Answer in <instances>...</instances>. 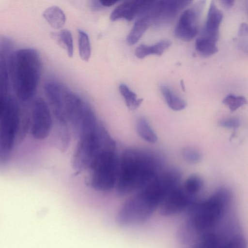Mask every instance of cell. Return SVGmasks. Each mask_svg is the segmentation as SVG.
Instances as JSON below:
<instances>
[{
  "instance_id": "5",
  "label": "cell",
  "mask_w": 248,
  "mask_h": 248,
  "mask_svg": "<svg viewBox=\"0 0 248 248\" xmlns=\"http://www.w3.org/2000/svg\"><path fill=\"white\" fill-rule=\"evenodd\" d=\"M78 141L74 153L72 164L78 172L88 169L95 155L112 138L97 122L83 125L78 135Z\"/></svg>"
},
{
  "instance_id": "2",
  "label": "cell",
  "mask_w": 248,
  "mask_h": 248,
  "mask_svg": "<svg viewBox=\"0 0 248 248\" xmlns=\"http://www.w3.org/2000/svg\"><path fill=\"white\" fill-rule=\"evenodd\" d=\"M10 80L17 97L22 101L31 98L40 78L42 63L38 52L32 48L11 52L8 59Z\"/></svg>"
},
{
  "instance_id": "16",
  "label": "cell",
  "mask_w": 248,
  "mask_h": 248,
  "mask_svg": "<svg viewBox=\"0 0 248 248\" xmlns=\"http://www.w3.org/2000/svg\"><path fill=\"white\" fill-rule=\"evenodd\" d=\"M151 25L152 21L148 15L143 16L137 18L126 37L127 44L129 45H133L136 44Z\"/></svg>"
},
{
  "instance_id": "20",
  "label": "cell",
  "mask_w": 248,
  "mask_h": 248,
  "mask_svg": "<svg viewBox=\"0 0 248 248\" xmlns=\"http://www.w3.org/2000/svg\"><path fill=\"white\" fill-rule=\"evenodd\" d=\"M52 38L58 44L64 49L70 58L72 57L74 52L73 41L71 32L67 29H62L58 32H52Z\"/></svg>"
},
{
  "instance_id": "14",
  "label": "cell",
  "mask_w": 248,
  "mask_h": 248,
  "mask_svg": "<svg viewBox=\"0 0 248 248\" xmlns=\"http://www.w3.org/2000/svg\"><path fill=\"white\" fill-rule=\"evenodd\" d=\"M153 2V0H141L125 1L113 10L110 15V19L116 21L125 19L131 21L146 15Z\"/></svg>"
},
{
  "instance_id": "7",
  "label": "cell",
  "mask_w": 248,
  "mask_h": 248,
  "mask_svg": "<svg viewBox=\"0 0 248 248\" xmlns=\"http://www.w3.org/2000/svg\"><path fill=\"white\" fill-rule=\"evenodd\" d=\"M222 18V12L212 1L205 25L195 43L196 49L202 56L210 57L217 52V43Z\"/></svg>"
},
{
  "instance_id": "25",
  "label": "cell",
  "mask_w": 248,
  "mask_h": 248,
  "mask_svg": "<svg viewBox=\"0 0 248 248\" xmlns=\"http://www.w3.org/2000/svg\"><path fill=\"white\" fill-rule=\"evenodd\" d=\"M222 102L232 112L245 105L247 101L244 96L229 94L224 97Z\"/></svg>"
},
{
  "instance_id": "12",
  "label": "cell",
  "mask_w": 248,
  "mask_h": 248,
  "mask_svg": "<svg viewBox=\"0 0 248 248\" xmlns=\"http://www.w3.org/2000/svg\"><path fill=\"white\" fill-rule=\"evenodd\" d=\"M44 90L49 105L59 125L67 126L64 112V100L69 90L66 86L53 80L46 82Z\"/></svg>"
},
{
  "instance_id": "4",
  "label": "cell",
  "mask_w": 248,
  "mask_h": 248,
  "mask_svg": "<svg viewBox=\"0 0 248 248\" xmlns=\"http://www.w3.org/2000/svg\"><path fill=\"white\" fill-rule=\"evenodd\" d=\"M116 149L112 139L100 148L90 165V184L97 191H109L116 184L119 159Z\"/></svg>"
},
{
  "instance_id": "3",
  "label": "cell",
  "mask_w": 248,
  "mask_h": 248,
  "mask_svg": "<svg viewBox=\"0 0 248 248\" xmlns=\"http://www.w3.org/2000/svg\"><path fill=\"white\" fill-rule=\"evenodd\" d=\"M183 248H247L243 226L239 223H220L194 236Z\"/></svg>"
},
{
  "instance_id": "6",
  "label": "cell",
  "mask_w": 248,
  "mask_h": 248,
  "mask_svg": "<svg viewBox=\"0 0 248 248\" xmlns=\"http://www.w3.org/2000/svg\"><path fill=\"white\" fill-rule=\"evenodd\" d=\"M20 124L19 106L9 96L0 119V163H6L10 158Z\"/></svg>"
},
{
  "instance_id": "28",
  "label": "cell",
  "mask_w": 248,
  "mask_h": 248,
  "mask_svg": "<svg viewBox=\"0 0 248 248\" xmlns=\"http://www.w3.org/2000/svg\"><path fill=\"white\" fill-rule=\"evenodd\" d=\"M118 1L116 0H99V2L101 5L105 6V7H109L111 6Z\"/></svg>"
},
{
  "instance_id": "15",
  "label": "cell",
  "mask_w": 248,
  "mask_h": 248,
  "mask_svg": "<svg viewBox=\"0 0 248 248\" xmlns=\"http://www.w3.org/2000/svg\"><path fill=\"white\" fill-rule=\"evenodd\" d=\"M10 42L4 39L0 43V119L4 111L8 95L9 75L8 59L11 54Z\"/></svg>"
},
{
  "instance_id": "1",
  "label": "cell",
  "mask_w": 248,
  "mask_h": 248,
  "mask_svg": "<svg viewBox=\"0 0 248 248\" xmlns=\"http://www.w3.org/2000/svg\"><path fill=\"white\" fill-rule=\"evenodd\" d=\"M159 158L148 151L136 148L125 150L119 159L117 192L124 196L138 192L158 173Z\"/></svg>"
},
{
  "instance_id": "26",
  "label": "cell",
  "mask_w": 248,
  "mask_h": 248,
  "mask_svg": "<svg viewBox=\"0 0 248 248\" xmlns=\"http://www.w3.org/2000/svg\"><path fill=\"white\" fill-rule=\"evenodd\" d=\"M184 159L191 164L197 163L201 160L202 155L200 151L193 148L187 147L184 149L182 152Z\"/></svg>"
},
{
  "instance_id": "11",
  "label": "cell",
  "mask_w": 248,
  "mask_h": 248,
  "mask_svg": "<svg viewBox=\"0 0 248 248\" xmlns=\"http://www.w3.org/2000/svg\"><path fill=\"white\" fill-rule=\"evenodd\" d=\"M195 200V198L189 195L183 186H178L167 195L158 212L165 217L182 216Z\"/></svg>"
},
{
  "instance_id": "30",
  "label": "cell",
  "mask_w": 248,
  "mask_h": 248,
  "mask_svg": "<svg viewBox=\"0 0 248 248\" xmlns=\"http://www.w3.org/2000/svg\"><path fill=\"white\" fill-rule=\"evenodd\" d=\"M181 84L182 88H183V89L184 90H185V88H184V85L183 81H181Z\"/></svg>"
},
{
  "instance_id": "19",
  "label": "cell",
  "mask_w": 248,
  "mask_h": 248,
  "mask_svg": "<svg viewBox=\"0 0 248 248\" xmlns=\"http://www.w3.org/2000/svg\"><path fill=\"white\" fill-rule=\"evenodd\" d=\"M160 90L168 106L171 109L178 111L186 108V103L185 101L175 94L169 87L162 85L160 86Z\"/></svg>"
},
{
  "instance_id": "27",
  "label": "cell",
  "mask_w": 248,
  "mask_h": 248,
  "mask_svg": "<svg viewBox=\"0 0 248 248\" xmlns=\"http://www.w3.org/2000/svg\"><path fill=\"white\" fill-rule=\"evenodd\" d=\"M241 124L240 120L237 118H228L221 120L219 125L227 128H236Z\"/></svg>"
},
{
  "instance_id": "21",
  "label": "cell",
  "mask_w": 248,
  "mask_h": 248,
  "mask_svg": "<svg viewBox=\"0 0 248 248\" xmlns=\"http://www.w3.org/2000/svg\"><path fill=\"white\" fill-rule=\"evenodd\" d=\"M136 130L138 135L144 140L155 143L157 137L148 121L143 117L139 118L136 122Z\"/></svg>"
},
{
  "instance_id": "24",
  "label": "cell",
  "mask_w": 248,
  "mask_h": 248,
  "mask_svg": "<svg viewBox=\"0 0 248 248\" xmlns=\"http://www.w3.org/2000/svg\"><path fill=\"white\" fill-rule=\"evenodd\" d=\"M78 33V49L79 53L81 59L88 62L91 54V48L88 35L84 31L79 30Z\"/></svg>"
},
{
  "instance_id": "10",
  "label": "cell",
  "mask_w": 248,
  "mask_h": 248,
  "mask_svg": "<svg viewBox=\"0 0 248 248\" xmlns=\"http://www.w3.org/2000/svg\"><path fill=\"white\" fill-rule=\"evenodd\" d=\"M204 4V1L197 2L182 13L174 30L177 38L189 41L197 35Z\"/></svg>"
},
{
  "instance_id": "13",
  "label": "cell",
  "mask_w": 248,
  "mask_h": 248,
  "mask_svg": "<svg viewBox=\"0 0 248 248\" xmlns=\"http://www.w3.org/2000/svg\"><path fill=\"white\" fill-rule=\"evenodd\" d=\"M90 106L78 95L69 90L64 97V112L66 121L77 135L84 114Z\"/></svg>"
},
{
  "instance_id": "18",
  "label": "cell",
  "mask_w": 248,
  "mask_h": 248,
  "mask_svg": "<svg viewBox=\"0 0 248 248\" xmlns=\"http://www.w3.org/2000/svg\"><path fill=\"white\" fill-rule=\"evenodd\" d=\"M43 16L54 29H60L62 28L66 21L64 13L57 6H52L47 8L43 12Z\"/></svg>"
},
{
  "instance_id": "22",
  "label": "cell",
  "mask_w": 248,
  "mask_h": 248,
  "mask_svg": "<svg viewBox=\"0 0 248 248\" xmlns=\"http://www.w3.org/2000/svg\"><path fill=\"white\" fill-rule=\"evenodd\" d=\"M119 90L129 110H134L140 105L143 99L138 98L137 94L131 91L126 85L120 84Z\"/></svg>"
},
{
  "instance_id": "8",
  "label": "cell",
  "mask_w": 248,
  "mask_h": 248,
  "mask_svg": "<svg viewBox=\"0 0 248 248\" xmlns=\"http://www.w3.org/2000/svg\"><path fill=\"white\" fill-rule=\"evenodd\" d=\"M191 0H154L147 15L152 25L160 27L171 23L179 13L189 5Z\"/></svg>"
},
{
  "instance_id": "9",
  "label": "cell",
  "mask_w": 248,
  "mask_h": 248,
  "mask_svg": "<svg viewBox=\"0 0 248 248\" xmlns=\"http://www.w3.org/2000/svg\"><path fill=\"white\" fill-rule=\"evenodd\" d=\"M52 126L50 108L43 98L38 97L33 101L32 106L31 136L37 140H44L49 135Z\"/></svg>"
},
{
  "instance_id": "23",
  "label": "cell",
  "mask_w": 248,
  "mask_h": 248,
  "mask_svg": "<svg viewBox=\"0 0 248 248\" xmlns=\"http://www.w3.org/2000/svg\"><path fill=\"white\" fill-rule=\"evenodd\" d=\"M203 186L202 178L198 175L192 174L186 180L183 187L189 195L195 198L201 191Z\"/></svg>"
},
{
  "instance_id": "29",
  "label": "cell",
  "mask_w": 248,
  "mask_h": 248,
  "mask_svg": "<svg viewBox=\"0 0 248 248\" xmlns=\"http://www.w3.org/2000/svg\"><path fill=\"white\" fill-rule=\"evenodd\" d=\"M221 2L224 7L229 8L233 5L234 1L232 0H224L221 1Z\"/></svg>"
},
{
  "instance_id": "17",
  "label": "cell",
  "mask_w": 248,
  "mask_h": 248,
  "mask_svg": "<svg viewBox=\"0 0 248 248\" xmlns=\"http://www.w3.org/2000/svg\"><path fill=\"white\" fill-rule=\"evenodd\" d=\"M171 44L169 40L164 39L153 45L141 44L136 48L135 54L140 59L152 54L160 56L170 46Z\"/></svg>"
}]
</instances>
